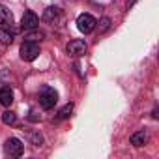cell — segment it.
I'll use <instances>...</instances> for the list:
<instances>
[{"instance_id":"1","label":"cell","mask_w":159,"mask_h":159,"mask_svg":"<svg viewBox=\"0 0 159 159\" xmlns=\"http://www.w3.org/2000/svg\"><path fill=\"white\" fill-rule=\"evenodd\" d=\"M56 101H58V94H56V90H54V88L45 86V88L39 92V105H41L45 111L52 109V107L56 105Z\"/></svg>"},{"instance_id":"2","label":"cell","mask_w":159,"mask_h":159,"mask_svg":"<svg viewBox=\"0 0 159 159\" xmlns=\"http://www.w3.org/2000/svg\"><path fill=\"white\" fill-rule=\"evenodd\" d=\"M38 56H39V45H38L36 41L28 39V41H25V43L21 45V58H23V60L32 62V60H36Z\"/></svg>"},{"instance_id":"3","label":"cell","mask_w":159,"mask_h":159,"mask_svg":"<svg viewBox=\"0 0 159 159\" xmlns=\"http://www.w3.org/2000/svg\"><path fill=\"white\" fill-rule=\"evenodd\" d=\"M96 26H98V21H96V17H92L90 13L79 15V19H77V28L81 30L83 34H90V32H94Z\"/></svg>"},{"instance_id":"4","label":"cell","mask_w":159,"mask_h":159,"mask_svg":"<svg viewBox=\"0 0 159 159\" xmlns=\"http://www.w3.org/2000/svg\"><path fill=\"white\" fill-rule=\"evenodd\" d=\"M4 148H6V153H8L10 157H21L23 152H25V144H23L19 139H15V137L8 139Z\"/></svg>"},{"instance_id":"5","label":"cell","mask_w":159,"mask_h":159,"mask_svg":"<svg viewBox=\"0 0 159 159\" xmlns=\"http://www.w3.org/2000/svg\"><path fill=\"white\" fill-rule=\"evenodd\" d=\"M66 51H67V54H71V56H83V54H86L88 45H86L84 39H73V41L67 43Z\"/></svg>"},{"instance_id":"6","label":"cell","mask_w":159,"mask_h":159,"mask_svg":"<svg viewBox=\"0 0 159 159\" xmlns=\"http://www.w3.org/2000/svg\"><path fill=\"white\" fill-rule=\"evenodd\" d=\"M39 25V17L34 13V11H25L23 19H21V26L23 30H36Z\"/></svg>"},{"instance_id":"7","label":"cell","mask_w":159,"mask_h":159,"mask_svg":"<svg viewBox=\"0 0 159 159\" xmlns=\"http://www.w3.org/2000/svg\"><path fill=\"white\" fill-rule=\"evenodd\" d=\"M0 103H2L4 107H10L13 103V92L10 86H4V88H0Z\"/></svg>"},{"instance_id":"8","label":"cell","mask_w":159,"mask_h":159,"mask_svg":"<svg viewBox=\"0 0 159 159\" xmlns=\"http://www.w3.org/2000/svg\"><path fill=\"white\" fill-rule=\"evenodd\" d=\"M146 140H148V133H146V131H137V133H133V135H131V144H133L135 148L144 146V144H146Z\"/></svg>"},{"instance_id":"9","label":"cell","mask_w":159,"mask_h":159,"mask_svg":"<svg viewBox=\"0 0 159 159\" xmlns=\"http://www.w3.org/2000/svg\"><path fill=\"white\" fill-rule=\"evenodd\" d=\"M11 23H13V15L10 13V10H6V8L0 6V26H8L10 28Z\"/></svg>"},{"instance_id":"10","label":"cell","mask_w":159,"mask_h":159,"mask_svg":"<svg viewBox=\"0 0 159 159\" xmlns=\"http://www.w3.org/2000/svg\"><path fill=\"white\" fill-rule=\"evenodd\" d=\"M58 8H47L45 11H43V21H47V23H51V21H54L56 17H58Z\"/></svg>"},{"instance_id":"11","label":"cell","mask_w":159,"mask_h":159,"mask_svg":"<svg viewBox=\"0 0 159 159\" xmlns=\"http://www.w3.org/2000/svg\"><path fill=\"white\" fill-rule=\"evenodd\" d=\"M0 41L2 43H11L13 41V32H10L8 28H0Z\"/></svg>"},{"instance_id":"12","label":"cell","mask_w":159,"mask_h":159,"mask_svg":"<svg viewBox=\"0 0 159 159\" xmlns=\"http://www.w3.org/2000/svg\"><path fill=\"white\" fill-rule=\"evenodd\" d=\"M2 122H4L6 125H13V124L17 122V116H15V112H11V111H6V112L2 114Z\"/></svg>"},{"instance_id":"13","label":"cell","mask_w":159,"mask_h":159,"mask_svg":"<svg viewBox=\"0 0 159 159\" xmlns=\"http://www.w3.org/2000/svg\"><path fill=\"white\" fill-rule=\"evenodd\" d=\"M30 140H32L34 146H41V144H43V137H41V133H38V131H32V133H30Z\"/></svg>"},{"instance_id":"14","label":"cell","mask_w":159,"mask_h":159,"mask_svg":"<svg viewBox=\"0 0 159 159\" xmlns=\"http://www.w3.org/2000/svg\"><path fill=\"white\" fill-rule=\"evenodd\" d=\"M71 111H73V103H67V105H66V107H64V109L60 111V114H58V116H60L62 120H64V118H69Z\"/></svg>"},{"instance_id":"15","label":"cell","mask_w":159,"mask_h":159,"mask_svg":"<svg viewBox=\"0 0 159 159\" xmlns=\"http://www.w3.org/2000/svg\"><path fill=\"white\" fill-rule=\"evenodd\" d=\"M109 28H111V19H109V17H103V19L99 21V30H101V32H107Z\"/></svg>"},{"instance_id":"16","label":"cell","mask_w":159,"mask_h":159,"mask_svg":"<svg viewBox=\"0 0 159 159\" xmlns=\"http://www.w3.org/2000/svg\"><path fill=\"white\" fill-rule=\"evenodd\" d=\"M135 2H137V0H129V2H127V8H131V6H133Z\"/></svg>"}]
</instances>
